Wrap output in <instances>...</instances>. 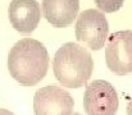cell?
<instances>
[{
    "label": "cell",
    "mask_w": 132,
    "mask_h": 115,
    "mask_svg": "<svg viewBox=\"0 0 132 115\" xmlns=\"http://www.w3.org/2000/svg\"><path fill=\"white\" fill-rule=\"evenodd\" d=\"M48 68V50L35 38H22L9 50L8 70L13 78L23 86L37 84L46 75Z\"/></svg>",
    "instance_id": "obj_1"
},
{
    "label": "cell",
    "mask_w": 132,
    "mask_h": 115,
    "mask_svg": "<svg viewBox=\"0 0 132 115\" xmlns=\"http://www.w3.org/2000/svg\"><path fill=\"white\" fill-rule=\"evenodd\" d=\"M53 70L63 87L79 88L91 78L94 60L86 47L75 42H67L56 50L53 58Z\"/></svg>",
    "instance_id": "obj_2"
},
{
    "label": "cell",
    "mask_w": 132,
    "mask_h": 115,
    "mask_svg": "<svg viewBox=\"0 0 132 115\" xmlns=\"http://www.w3.org/2000/svg\"><path fill=\"white\" fill-rule=\"evenodd\" d=\"M76 38L89 49L98 51L109 38V24L104 13L99 9L81 12L76 22Z\"/></svg>",
    "instance_id": "obj_3"
},
{
    "label": "cell",
    "mask_w": 132,
    "mask_h": 115,
    "mask_svg": "<svg viewBox=\"0 0 132 115\" xmlns=\"http://www.w3.org/2000/svg\"><path fill=\"white\" fill-rule=\"evenodd\" d=\"M119 100L115 88L109 82L96 79L87 84L83 107L87 115H115Z\"/></svg>",
    "instance_id": "obj_4"
},
{
    "label": "cell",
    "mask_w": 132,
    "mask_h": 115,
    "mask_svg": "<svg viewBox=\"0 0 132 115\" xmlns=\"http://www.w3.org/2000/svg\"><path fill=\"white\" fill-rule=\"evenodd\" d=\"M105 63L117 75L132 72V31H117L109 36L105 46Z\"/></svg>",
    "instance_id": "obj_5"
},
{
    "label": "cell",
    "mask_w": 132,
    "mask_h": 115,
    "mask_svg": "<svg viewBox=\"0 0 132 115\" xmlns=\"http://www.w3.org/2000/svg\"><path fill=\"white\" fill-rule=\"evenodd\" d=\"M75 101L68 91L58 86H45L33 96L35 115H72Z\"/></svg>",
    "instance_id": "obj_6"
},
{
    "label": "cell",
    "mask_w": 132,
    "mask_h": 115,
    "mask_svg": "<svg viewBox=\"0 0 132 115\" xmlns=\"http://www.w3.org/2000/svg\"><path fill=\"white\" fill-rule=\"evenodd\" d=\"M41 6L36 0H12L8 18L14 29L21 33H31L41 19Z\"/></svg>",
    "instance_id": "obj_7"
},
{
    "label": "cell",
    "mask_w": 132,
    "mask_h": 115,
    "mask_svg": "<svg viewBox=\"0 0 132 115\" xmlns=\"http://www.w3.org/2000/svg\"><path fill=\"white\" fill-rule=\"evenodd\" d=\"M79 0H42L41 10L45 19L54 27L71 26L78 17Z\"/></svg>",
    "instance_id": "obj_8"
},
{
    "label": "cell",
    "mask_w": 132,
    "mask_h": 115,
    "mask_svg": "<svg viewBox=\"0 0 132 115\" xmlns=\"http://www.w3.org/2000/svg\"><path fill=\"white\" fill-rule=\"evenodd\" d=\"M98 5V9L103 13H113L121 9L124 0H94Z\"/></svg>",
    "instance_id": "obj_9"
},
{
    "label": "cell",
    "mask_w": 132,
    "mask_h": 115,
    "mask_svg": "<svg viewBox=\"0 0 132 115\" xmlns=\"http://www.w3.org/2000/svg\"><path fill=\"white\" fill-rule=\"evenodd\" d=\"M127 115H132V97L130 98V101L127 104Z\"/></svg>",
    "instance_id": "obj_10"
},
{
    "label": "cell",
    "mask_w": 132,
    "mask_h": 115,
    "mask_svg": "<svg viewBox=\"0 0 132 115\" xmlns=\"http://www.w3.org/2000/svg\"><path fill=\"white\" fill-rule=\"evenodd\" d=\"M0 115H14V114L6 109H0Z\"/></svg>",
    "instance_id": "obj_11"
},
{
    "label": "cell",
    "mask_w": 132,
    "mask_h": 115,
    "mask_svg": "<svg viewBox=\"0 0 132 115\" xmlns=\"http://www.w3.org/2000/svg\"><path fill=\"white\" fill-rule=\"evenodd\" d=\"M72 115H81V114H79V113H73Z\"/></svg>",
    "instance_id": "obj_12"
}]
</instances>
